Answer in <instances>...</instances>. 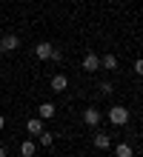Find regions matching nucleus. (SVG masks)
Wrapping results in <instances>:
<instances>
[{
    "label": "nucleus",
    "instance_id": "nucleus-1",
    "mask_svg": "<svg viewBox=\"0 0 143 157\" xmlns=\"http://www.w3.org/2000/svg\"><path fill=\"white\" fill-rule=\"evenodd\" d=\"M109 120H112L114 126H126V123H129L126 106H112V109H109Z\"/></svg>",
    "mask_w": 143,
    "mask_h": 157
},
{
    "label": "nucleus",
    "instance_id": "nucleus-2",
    "mask_svg": "<svg viewBox=\"0 0 143 157\" xmlns=\"http://www.w3.org/2000/svg\"><path fill=\"white\" fill-rule=\"evenodd\" d=\"M80 66H83V71H97V69H100V57H97L94 52H89V54L83 57Z\"/></svg>",
    "mask_w": 143,
    "mask_h": 157
},
{
    "label": "nucleus",
    "instance_id": "nucleus-3",
    "mask_svg": "<svg viewBox=\"0 0 143 157\" xmlns=\"http://www.w3.org/2000/svg\"><path fill=\"white\" fill-rule=\"evenodd\" d=\"M52 52H54V46H52V43H37V46H34L37 60H49V57H52Z\"/></svg>",
    "mask_w": 143,
    "mask_h": 157
},
{
    "label": "nucleus",
    "instance_id": "nucleus-4",
    "mask_svg": "<svg viewBox=\"0 0 143 157\" xmlns=\"http://www.w3.org/2000/svg\"><path fill=\"white\" fill-rule=\"evenodd\" d=\"M17 46H20V40H17L14 34H6V37L0 40V52H14Z\"/></svg>",
    "mask_w": 143,
    "mask_h": 157
},
{
    "label": "nucleus",
    "instance_id": "nucleus-5",
    "mask_svg": "<svg viewBox=\"0 0 143 157\" xmlns=\"http://www.w3.org/2000/svg\"><path fill=\"white\" fill-rule=\"evenodd\" d=\"M83 120L89 126H97L100 123V112H97V109H86V112H83Z\"/></svg>",
    "mask_w": 143,
    "mask_h": 157
},
{
    "label": "nucleus",
    "instance_id": "nucleus-6",
    "mask_svg": "<svg viewBox=\"0 0 143 157\" xmlns=\"http://www.w3.org/2000/svg\"><path fill=\"white\" fill-rule=\"evenodd\" d=\"M37 114H40V120H49V117H54V103H40Z\"/></svg>",
    "mask_w": 143,
    "mask_h": 157
},
{
    "label": "nucleus",
    "instance_id": "nucleus-7",
    "mask_svg": "<svg viewBox=\"0 0 143 157\" xmlns=\"http://www.w3.org/2000/svg\"><path fill=\"white\" fill-rule=\"evenodd\" d=\"M26 128H29V134H40V132H43V120H40V117H32V120L26 123Z\"/></svg>",
    "mask_w": 143,
    "mask_h": 157
},
{
    "label": "nucleus",
    "instance_id": "nucleus-8",
    "mask_svg": "<svg viewBox=\"0 0 143 157\" xmlns=\"http://www.w3.org/2000/svg\"><path fill=\"white\" fill-rule=\"evenodd\" d=\"M66 86H69V80H66V75H54V77H52V89H54V91H63Z\"/></svg>",
    "mask_w": 143,
    "mask_h": 157
},
{
    "label": "nucleus",
    "instance_id": "nucleus-9",
    "mask_svg": "<svg viewBox=\"0 0 143 157\" xmlns=\"http://www.w3.org/2000/svg\"><path fill=\"white\" fill-rule=\"evenodd\" d=\"M94 146H97V149H109V146H112V137L109 134H94Z\"/></svg>",
    "mask_w": 143,
    "mask_h": 157
},
{
    "label": "nucleus",
    "instance_id": "nucleus-10",
    "mask_svg": "<svg viewBox=\"0 0 143 157\" xmlns=\"http://www.w3.org/2000/svg\"><path fill=\"white\" fill-rule=\"evenodd\" d=\"M20 154L23 157H34V140H23L20 143Z\"/></svg>",
    "mask_w": 143,
    "mask_h": 157
},
{
    "label": "nucleus",
    "instance_id": "nucleus-11",
    "mask_svg": "<svg viewBox=\"0 0 143 157\" xmlns=\"http://www.w3.org/2000/svg\"><path fill=\"white\" fill-rule=\"evenodd\" d=\"M114 154H117V157H132V146H129V143H117Z\"/></svg>",
    "mask_w": 143,
    "mask_h": 157
},
{
    "label": "nucleus",
    "instance_id": "nucleus-12",
    "mask_svg": "<svg viewBox=\"0 0 143 157\" xmlns=\"http://www.w3.org/2000/svg\"><path fill=\"white\" fill-rule=\"evenodd\" d=\"M100 66L103 69H117V57H114V54H106V57L100 60Z\"/></svg>",
    "mask_w": 143,
    "mask_h": 157
},
{
    "label": "nucleus",
    "instance_id": "nucleus-13",
    "mask_svg": "<svg viewBox=\"0 0 143 157\" xmlns=\"http://www.w3.org/2000/svg\"><path fill=\"white\" fill-rule=\"evenodd\" d=\"M37 137H40V146H52V143H54V134H52V132H40Z\"/></svg>",
    "mask_w": 143,
    "mask_h": 157
},
{
    "label": "nucleus",
    "instance_id": "nucleus-14",
    "mask_svg": "<svg viewBox=\"0 0 143 157\" xmlns=\"http://www.w3.org/2000/svg\"><path fill=\"white\" fill-rule=\"evenodd\" d=\"M112 89H114L112 83H100V91H103V94H112Z\"/></svg>",
    "mask_w": 143,
    "mask_h": 157
},
{
    "label": "nucleus",
    "instance_id": "nucleus-15",
    "mask_svg": "<svg viewBox=\"0 0 143 157\" xmlns=\"http://www.w3.org/2000/svg\"><path fill=\"white\" fill-rule=\"evenodd\" d=\"M135 75H143V60H135Z\"/></svg>",
    "mask_w": 143,
    "mask_h": 157
},
{
    "label": "nucleus",
    "instance_id": "nucleus-16",
    "mask_svg": "<svg viewBox=\"0 0 143 157\" xmlns=\"http://www.w3.org/2000/svg\"><path fill=\"white\" fill-rule=\"evenodd\" d=\"M3 126H6V117H3V114H0V132H3Z\"/></svg>",
    "mask_w": 143,
    "mask_h": 157
},
{
    "label": "nucleus",
    "instance_id": "nucleus-17",
    "mask_svg": "<svg viewBox=\"0 0 143 157\" xmlns=\"http://www.w3.org/2000/svg\"><path fill=\"white\" fill-rule=\"evenodd\" d=\"M0 157H6V149H3V146H0Z\"/></svg>",
    "mask_w": 143,
    "mask_h": 157
},
{
    "label": "nucleus",
    "instance_id": "nucleus-18",
    "mask_svg": "<svg viewBox=\"0 0 143 157\" xmlns=\"http://www.w3.org/2000/svg\"><path fill=\"white\" fill-rule=\"evenodd\" d=\"M0 63H3V52H0Z\"/></svg>",
    "mask_w": 143,
    "mask_h": 157
}]
</instances>
